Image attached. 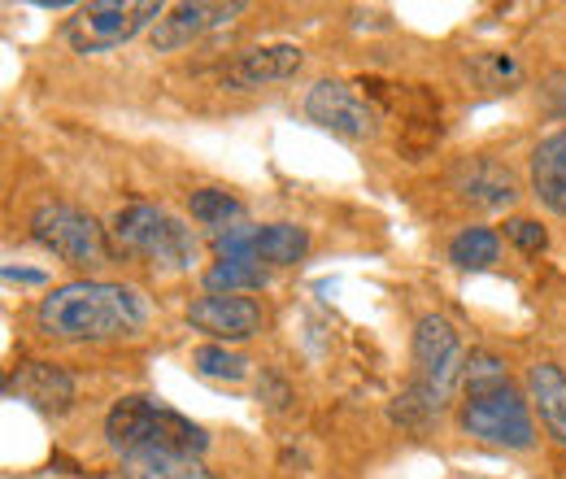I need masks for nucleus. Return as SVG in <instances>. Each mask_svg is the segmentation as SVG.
I'll return each instance as SVG.
<instances>
[{
  "label": "nucleus",
  "mask_w": 566,
  "mask_h": 479,
  "mask_svg": "<svg viewBox=\"0 0 566 479\" xmlns=\"http://www.w3.org/2000/svg\"><path fill=\"white\" fill-rule=\"evenodd\" d=\"M541 105L554 114V118H566V70H554L541 87Z\"/></svg>",
  "instance_id": "nucleus-25"
},
{
  "label": "nucleus",
  "mask_w": 566,
  "mask_h": 479,
  "mask_svg": "<svg viewBox=\"0 0 566 479\" xmlns=\"http://www.w3.org/2000/svg\"><path fill=\"white\" fill-rule=\"evenodd\" d=\"M4 388L18 393L22 402H31L35 410H44V414L71 410V402H74V379L62 366H53V362H27V366H18Z\"/></svg>",
  "instance_id": "nucleus-11"
},
{
  "label": "nucleus",
  "mask_w": 566,
  "mask_h": 479,
  "mask_svg": "<svg viewBox=\"0 0 566 479\" xmlns=\"http://www.w3.org/2000/svg\"><path fill=\"white\" fill-rule=\"evenodd\" d=\"M310 249V236L292 222H271V227H258V240H253V262H271V267H292L301 262Z\"/></svg>",
  "instance_id": "nucleus-17"
},
{
  "label": "nucleus",
  "mask_w": 566,
  "mask_h": 479,
  "mask_svg": "<svg viewBox=\"0 0 566 479\" xmlns=\"http://www.w3.org/2000/svg\"><path fill=\"white\" fill-rule=\"evenodd\" d=\"M271 274L262 271V262H218L206 271V288L210 296H235V292H253L266 288Z\"/></svg>",
  "instance_id": "nucleus-19"
},
{
  "label": "nucleus",
  "mask_w": 566,
  "mask_h": 479,
  "mask_svg": "<svg viewBox=\"0 0 566 479\" xmlns=\"http://www.w3.org/2000/svg\"><path fill=\"white\" fill-rule=\"evenodd\" d=\"M188 323L213 341H249L262 332V305L249 296H201L188 305Z\"/></svg>",
  "instance_id": "nucleus-10"
},
{
  "label": "nucleus",
  "mask_w": 566,
  "mask_h": 479,
  "mask_svg": "<svg viewBox=\"0 0 566 479\" xmlns=\"http://www.w3.org/2000/svg\"><path fill=\"white\" fill-rule=\"evenodd\" d=\"M527 397L541 410V423L549 427V436L566 449V375L554 362H536L527 371Z\"/></svg>",
  "instance_id": "nucleus-15"
},
{
  "label": "nucleus",
  "mask_w": 566,
  "mask_h": 479,
  "mask_svg": "<svg viewBox=\"0 0 566 479\" xmlns=\"http://www.w3.org/2000/svg\"><path fill=\"white\" fill-rule=\"evenodd\" d=\"M532 188L554 214L566 218V132H554L532 153Z\"/></svg>",
  "instance_id": "nucleus-14"
},
{
  "label": "nucleus",
  "mask_w": 566,
  "mask_h": 479,
  "mask_svg": "<svg viewBox=\"0 0 566 479\" xmlns=\"http://www.w3.org/2000/svg\"><path fill=\"white\" fill-rule=\"evenodd\" d=\"M31 240L71 267H105L109 262L105 227L92 214L62 206V201H44L31 214Z\"/></svg>",
  "instance_id": "nucleus-5"
},
{
  "label": "nucleus",
  "mask_w": 566,
  "mask_h": 479,
  "mask_svg": "<svg viewBox=\"0 0 566 479\" xmlns=\"http://www.w3.org/2000/svg\"><path fill=\"white\" fill-rule=\"evenodd\" d=\"M462 379H467V388H484V384H496V379H505V366L496 362L493 353H471V357H467V371H462Z\"/></svg>",
  "instance_id": "nucleus-24"
},
{
  "label": "nucleus",
  "mask_w": 566,
  "mask_h": 479,
  "mask_svg": "<svg viewBox=\"0 0 566 479\" xmlns=\"http://www.w3.org/2000/svg\"><path fill=\"white\" fill-rule=\"evenodd\" d=\"M35 323L53 341H118L140 336L148 323V301L127 283L78 279L53 288V296L40 301Z\"/></svg>",
  "instance_id": "nucleus-1"
},
{
  "label": "nucleus",
  "mask_w": 566,
  "mask_h": 479,
  "mask_svg": "<svg viewBox=\"0 0 566 479\" xmlns=\"http://www.w3.org/2000/svg\"><path fill=\"white\" fill-rule=\"evenodd\" d=\"M192 366H197L206 379H227V384H235V379L249 375V362H244L240 353H227L222 344H201V348L192 353Z\"/></svg>",
  "instance_id": "nucleus-20"
},
{
  "label": "nucleus",
  "mask_w": 566,
  "mask_h": 479,
  "mask_svg": "<svg viewBox=\"0 0 566 479\" xmlns=\"http://www.w3.org/2000/svg\"><path fill=\"white\" fill-rule=\"evenodd\" d=\"M249 4L244 0H227V4H213V0H197V4H179L170 9L157 27H153V49L157 53H175V49H188L192 40L210 35L218 27H227L231 18H240Z\"/></svg>",
  "instance_id": "nucleus-9"
},
{
  "label": "nucleus",
  "mask_w": 566,
  "mask_h": 479,
  "mask_svg": "<svg viewBox=\"0 0 566 479\" xmlns=\"http://www.w3.org/2000/svg\"><path fill=\"white\" fill-rule=\"evenodd\" d=\"M462 371H467V357H462V341H458L453 323L440 319V314H423L419 327H415V384L397 402L392 418L410 423V427H423L427 418L444 410Z\"/></svg>",
  "instance_id": "nucleus-2"
},
{
  "label": "nucleus",
  "mask_w": 566,
  "mask_h": 479,
  "mask_svg": "<svg viewBox=\"0 0 566 479\" xmlns=\"http://www.w3.org/2000/svg\"><path fill=\"white\" fill-rule=\"evenodd\" d=\"M240 214H244V206H240L231 192H222V188H201V192H192V218L206 222V227H227V222H235Z\"/></svg>",
  "instance_id": "nucleus-21"
},
{
  "label": "nucleus",
  "mask_w": 566,
  "mask_h": 479,
  "mask_svg": "<svg viewBox=\"0 0 566 479\" xmlns=\"http://www.w3.org/2000/svg\"><path fill=\"white\" fill-rule=\"evenodd\" d=\"M148 22H161L157 0H92L66 22V40L74 53H109L136 40Z\"/></svg>",
  "instance_id": "nucleus-7"
},
{
  "label": "nucleus",
  "mask_w": 566,
  "mask_h": 479,
  "mask_svg": "<svg viewBox=\"0 0 566 479\" xmlns=\"http://www.w3.org/2000/svg\"><path fill=\"white\" fill-rule=\"evenodd\" d=\"M123 479H213L201 458L184 454H127Z\"/></svg>",
  "instance_id": "nucleus-16"
},
{
  "label": "nucleus",
  "mask_w": 566,
  "mask_h": 479,
  "mask_svg": "<svg viewBox=\"0 0 566 479\" xmlns=\"http://www.w3.org/2000/svg\"><path fill=\"white\" fill-rule=\"evenodd\" d=\"M4 279H22V283H40L44 274H40V271H13V267H9V271H4Z\"/></svg>",
  "instance_id": "nucleus-26"
},
{
  "label": "nucleus",
  "mask_w": 566,
  "mask_h": 479,
  "mask_svg": "<svg viewBox=\"0 0 566 479\" xmlns=\"http://www.w3.org/2000/svg\"><path fill=\"white\" fill-rule=\"evenodd\" d=\"M462 427L471 436L489 440V445H505V449H532V440H536L527 402L514 393L510 379H496V384H484V388H467Z\"/></svg>",
  "instance_id": "nucleus-6"
},
{
  "label": "nucleus",
  "mask_w": 566,
  "mask_h": 479,
  "mask_svg": "<svg viewBox=\"0 0 566 479\" xmlns=\"http://www.w3.org/2000/svg\"><path fill=\"white\" fill-rule=\"evenodd\" d=\"M458 197L480 209H505V206H514L518 184H514V175H510L501 162L480 157V162H467V166L458 170Z\"/></svg>",
  "instance_id": "nucleus-13"
},
{
  "label": "nucleus",
  "mask_w": 566,
  "mask_h": 479,
  "mask_svg": "<svg viewBox=\"0 0 566 479\" xmlns=\"http://www.w3.org/2000/svg\"><path fill=\"white\" fill-rule=\"evenodd\" d=\"M105 440L127 458V454H184V458H201L210 436L175 414L170 406H157L153 397H123L109 418H105Z\"/></svg>",
  "instance_id": "nucleus-3"
},
{
  "label": "nucleus",
  "mask_w": 566,
  "mask_h": 479,
  "mask_svg": "<svg viewBox=\"0 0 566 479\" xmlns=\"http://www.w3.org/2000/svg\"><path fill=\"white\" fill-rule=\"evenodd\" d=\"M305 62V53L296 44H262V49H249L240 53L231 66H227V83L249 92V87H266V83H280L292 79Z\"/></svg>",
  "instance_id": "nucleus-12"
},
{
  "label": "nucleus",
  "mask_w": 566,
  "mask_h": 479,
  "mask_svg": "<svg viewBox=\"0 0 566 479\" xmlns=\"http://www.w3.org/2000/svg\"><path fill=\"white\" fill-rule=\"evenodd\" d=\"M114 240L144 258L148 267H161V271H188L197 262V240L192 231L166 214L161 206H148V201H136V206L118 209L114 218Z\"/></svg>",
  "instance_id": "nucleus-4"
},
{
  "label": "nucleus",
  "mask_w": 566,
  "mask_h": 479,
  "mask_svg": "<svg viewBox=\"0 0 566 479\" xmlns=\"http://www.w3.org/2000/svg\"><path fill=\"white\" fill-rule=\"evenodd\" d=\"M475 74H480L484 87H505V83L518 79V62L505 58V53H493V58H480V62H475Z\"/></svg>",
  "instance_id": "nucleus-23"
},
{
  "label": "nucleus",
  "mask_w": 566,
  "mask_h": 479,
  "mask_svg": "<svg viewBox=\"0 0 566 479\" xmlns=\"http://www.w3.org/2000/svg\"><path fill=\"white\" fill-rule=\"evenodd\" d=\"M505 236H510L523 253H545V244H549L545 227H541V222H532V218H510V222H505Z\"/></svg>",
  "instance_id": "nucleus-22"
},
{
  "label": "nucleus",
  "mask_w": 566,
  "mask_h": 479,
  "mask_svg": "<svg viewBox=\"0 0 566 479\" xmlns=\"http://www.w3.org/2000/svg\"><path fill=\"white\" fill-rule=\"evenodd\" d=\"M501 253V240H496L489 227H467L453 236L449 244V262L462 267V271H489Z\"/></svg>",
  "instance_id": "nucleus-18"
},
{
  "label": "nucleus",
  "mask_w": 566,
  "mask_h": 479,
  "mask_svg": "<svg viewBox=\"0 0 566 479\" xmlns=\"http://www.w3.org/2000/svg\"><path fill=\"white\" fill-rule=\"evenodd\" d=\"M305 114H310V123H318L323 132L345 136V139H370L379 132V110H375L366 96H357L349 83H336V79H323V83L310 87Z\"/></svg>",
  "instance_id": "nucleus-8"
}]
</instances>
